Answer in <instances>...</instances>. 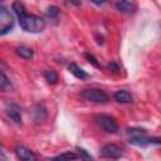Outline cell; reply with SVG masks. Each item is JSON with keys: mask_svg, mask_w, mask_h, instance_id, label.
Wrapping results in <instances>:
<instances>
[{"mask_svg": "<svg viewBox=\"0 0 161 161\" xmlns=\"http://www.w3.org/2000/svg\"><path fill=\"white\" fill-rule=\"evenodd\" d=\"M75 158H79V155L75 153V152H63L55 157H53V160H60V161H64V160H75Z\"/></svg>", "mask_w": 161, "mask_h": 161, "instance_id": "2e32d148", "label": "cell"}, {"mask_svg": "<svg viewBox=\"0 0 161 161\" xmlns=\"http://www.w3.org/2000/svg\"><path fill=\"white\" fill-rule=\"evenodd\" d=\"M15 54L23 59H31L33 55H34V52L31 48L26 47V45H20V47H16L15 48Z\"/></svg>", "mask_w": 161, "mask_h": 161, "instance_id": "4fadbf2b", "label": "cell"}, {"mask_svg": "<svg viewBox=\"0 0 161 161\" xmlns=\"http://www.w3.org/2000/svg\"><path fill=\"white\" fill-rule=\"evenodd\" d=\"M13 10L18 16L19 20V25L20 28L26 31V33H31V34H36V33H42L45 28V20L40 16L33 15V14H28L24 9V5L20 1H14L13 3Z\"/></svg>", "mask_w": 161, "mask_h": 161, "instance_id": "6da1fadb", "label": "cell"}, {"mask_svg": "<svg viewBox=\"0 0 161 161\" xmlns=\"http://www.w3.org/2000/svg\"><path fill=\"white\" fill-rule=\"evenodd\" d=\"M84 58H86L87 62H88L89 64H92L93 67H96V68H101L99 62L97 60V58H96L93 54H91V53H84Z\"/></svg>", "mask_w": 161, "mask_h": 161, "instance_id": "ac0fdd59", "label": "cell"}, {"mask_svg": "<svg viewBox=\"0 0 161 161\" xmlns=\"http://www.w3.org/2000/svg\"><path fill=\"white\" fill-rule=\"evenodd\" d=\"M48 113H47V108L40 104V103H36L33 108V118H34V122L35 123H42L43 121H45Z\"/></svg>", "mask_w": 161, "mask_h": 161, "instance_id": "8fae6325", "label": "cell"}, {"mask_svg": "<svg viewBox=\"0 0 161 161\" xmlns=\"http://www.w3.org/2000/svg\"><path fill=\"white\" fill-rule=\"evenodd\" d=\"M97 126L107 133H116L118 131V123L114 117L108 114H99L94 118Z\"/></svg>", "mask_w": 161, "mask_h": 161, "instance_id": "277c9868", "label": "cell"}, {"mask_svg": "<svg viewBox=\"0 0 161 161\" xmlns=\"http://www.w3.org/2000/svg\"><path fill=\"white\" fill-rule=\"evenodd\" d=\"M68 70L75 77V78H78V79H80V80H83V79H88L91 75L84 70V69H82L79 65H77L75 63H70L69 65H68Z\"/></svg>", "mask_w": 161, "mask_h": 161, "instance_id": "7c38bea8", "label": "cell"}, {"mask_svg": "<svg viewBox=\"0 0 161 161\" xmlns=\"http://www.w3.org/2000/svg\"><path fill=\"white\" fill-rule=\"evenodd\" d=\"M75 150H77V152H78V155H79L80 158H84V160H92V156L87 152V150H84V148H82V147H75Z\"/></svg>", "mask_w": 161, "mask_h": 161, "instance_id": "d6986e66", "label": "cell"}, {"mask_svg": "<svg viewBox=\"0 0 161 161\" xmlns=\"http://www.w3.org/2000/svg\"><path fill=\"white\" fill-rule=\"evenodd\" d=\"M99 155L103 158H111V160H118L123 156V148L119 147L116 143H107L101 147Z\"/></svg>", "mask_w": 161, "mask_h": 161, "instance_id": "8992f818", "label": "cell"}, {"mask_svg": "<svg viewBox=\"0 0 161 161\" xmlns=\"http://www.w3.org/2000/svg\"><path fill=\"white\" fill-rule=\"evenodd\" d=\"M14 29V18L5 6H0V35L4 36Z\"/></svg>", "mask_w": 161, "mask_h": 161, "instance_id": "5b68a950", "label": "cell"}, {"mask_svg": "<svg viewBox=\"0 0 161 161\" xmlns=\"http://www.w3.org/2000/svg\"><path fill=\"white\" fill-rule=\"evenodd\" d=\"M0 88L3 89V91H10V89H13V84H11V82L8 79V77H6V74L4 73V72H1V79H0Z\"/></svg>", "mask_w": 161, "mask_h": 161, "instance_id": "e0dca14e", "label": "cell"}, {"mask_svg": "<svg viewBox=\"0 0 161 161\" xmlns=\"http://www.w3.org/2000/svg\"><path fill=\"white\" fill-rule=\"evenodd\" d=\"M43 75H44L45 80H47L49 84H55V83H58V80H59L58 73H57L55 70H53V69H47Z\"/></svg>", "mask_w": 161, "mask_h": 161, "instance_id": "5bb4252c", "label": "cell"}, {"mask_svg": "<svg viewBox=\"0 0 161 161\" xmlns=\"http://www.w3.org/2000/svg\"><path fill=\"white\" fill-rule=\"evenodd\" d=\"M113 98L116 102L118 103H122V104H130L133 102V98L131 96V93L126 89H119V91H116L113 93Z\"/></svg>", "mask_w": 161, "mask_h": 161, "instance_id": "30bf717a", "label": "cell"}, {"mask_svg": "<svg viewBox=\"0 0 161 161\" xmlns=\"http://www.w3.org/2000/svg\"><path fill=\"white\" fill-rule=\"evenodd\" d=\"M15 155L21 161H34L36 160V156L31 150H29L25 146H16L15 147Z\"/></svg>", "mask_w": 161, "mask_h": 161, "instance_id": "ba28073f", "label": "cell"}, {"mask_svg": "<svg viewBox=\"0 0 161 161\" xmlns=\"http://www.w3.org/2000/svg\"><path fill=\"white\" fill-rule=\"evenodd\" d=\"M116 9L122 14H132L136 10V6L132 0H117Z\"/></svg>", "mask_w": 161, "mask_h": 161, "instance_id": "9c48e42d", "label": "cell"}, {"mask_svg": "<svg viewBox=\"0 0 161 161\" xmlns=\"http://www.w3.org/2000/svg\"><path fill=\"white\" fill-rule=\"evenodd\" d=\"M107 69L109 72H112V73H118L119 72V67H118V64L116 62H109L107 64Z\"/></svg>", "mask_w": 161, "mask_h": 161, "instance_id": "ffe728a7", "label": "cell"}, {"mask_svg": "<svg viewBox=\"0 0 161 161\" xmlns=\"http://www.w3.org/2000/svg\"><path fill=\"white\" fill-rule=\"evenodd\" d=\"M94 5H97V6H102V5H104V4H107L108 3V0H91Z\"/></svg>", "mask_w": 161, "mask_h": 161, "instance_id": "7402d4cb", "label": "cell"}, {"mask_svg": "<svg viewBox=\"0 0 161 161\" xmlns=\"http://www.w3.org/2000/svg\"><path fill=\"white\" fill-rule=\"evenodd\" d=\"M6 114L8 117L16 125H21V108L16 103H9L6 106Z\"/></svg>", "mask_w": 161, "mask_h": 161, "instance_id": "52a82bcc", "label": "cell"}, {"mask_svg": "<svg viewBox=\"0 0 161 161\" xmlns=\"http://www.w3.org/2000/svg\"><path fill=\"white\" fill-rule=\"evenodd\" d=\"M126 136H127L128 143H131L133 146L145 147V146L150 145V137L147 136V131L145 128H140V127L127 128Z\"/></svg>", "mask_w": 161, "mask_h": 161, "instance_id": "7a4b0ae2", "label": "cell"}, {"mask_svg": "<svg viewBox=\"0 0 161 161\" xmlns=\"http://www.w3.org/2000/svg\"><path fill=\"white\" fill-rule=\"evenodd\" d=\"M80 96L86 101H89V102H93V103H107L108 102V94L104 91L98 89V88L83 89Z\"/></svg>", "mask_w": 161, "mask_h": 161, "instance_id": "3957f363", "label": "cell"}, {"mask_svg": "<svg viewBox=\"0 0 161 161\" xmlns=\"http://www.w3.org/2000/svg\"><path fill=\"white\" fill-rule=\"evenodd\" d=\"M64 1L69 5H73V6H80V4H82L80 0H64Z\"/></svg>", "mask_w": 161, "mask_h": 161, "instance_id": "44dd1931", "label": "cell"}, {"mask_svg": "<svg viewBox=\"0 0 161 161\" xmlns=\"http://www.w3.org/2000/svg\"><path fill=\"white\" fill-rule=\"evenodd\" d=\"M45 16L50 20H57L58 16H59V8L55 6V5H50L45 10Z\"/></svg>", "mask_w": 161, "mask_h": 161, "instance_id": "9a60e30c", "label": "cell"}]
</instances>
